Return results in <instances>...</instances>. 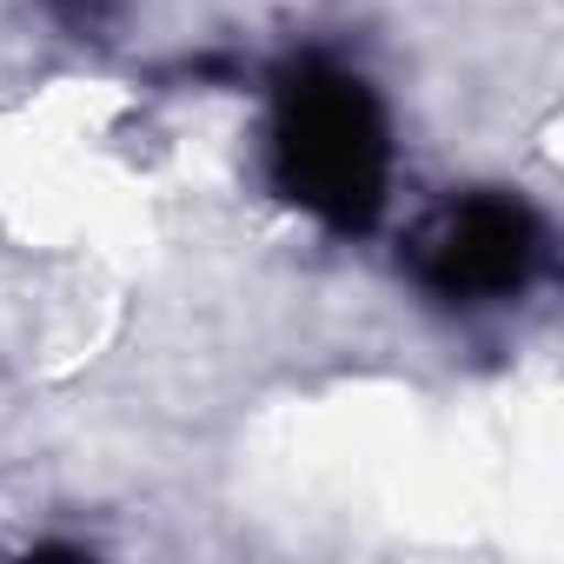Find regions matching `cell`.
Masks as SVG:
<instances>
[{"label":"cell","instance_id":"7a4b0ae2","mask_svg":"<svg viewBox=\"0 0 564 564\" xmlns=\"http://www.w3.org/2000/svg\"><path fill=\"white\" fill-rule=\"evenodd\" d=\"M538 246H544V232H538L531 206L478 193V199L445 206L419 232L412 265L425 272V286L445 293V300H498V293H518L531 279Z\"/></svg>","mask_w":564,"mask_h":564},{"label":"cell","instance_id":"6da1fadb","mask_svg":"<svg viewBox=\"0 0 564 564\" xmlns=\"http://www.w3.org/2000/svg\"><path fill=\"white\" fill-rule=\"evenodd\" d=\"M272 180L326 226H372L386 206V113L372 87L326 61H300L279 80Z\"/></svg>","mask_w":564,"mask_h":564}]
</instances>
